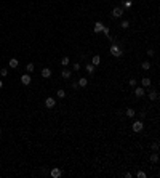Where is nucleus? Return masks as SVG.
<instances>
[{
  "mask_svg": "<svg viewBox=\"0 0 160 178\" xmlns=\"http://www.w3.org/2000/svg\"><path fill=\"white\" fill-rule=\"evenodd\" d=\"M10 67H13V69H15V67H18V59H10Z\"/></svg>",
  "mask_w": 160,
  "mask_h": 178,
  "instance_id": "15",
  "label": "nucleus"
},
{
  "mask_svg": "<svg viewBox=\"0 0 160 178\" xmlns=\"http://www.w3.org/2000/svg\"><path fill=\"white\" fill-rule=\"evenodd\" d=\"M147 55L149 56H154V50H147Z\"/></svg>",
  "mask_w": 160,
  "mask_h": 178,
  "instance_id": "30",
  "label": "nucleus"
},
{
  "mask_svg": "<svg viewBox=\"0 0 160 178\" xmlns=\"http://www.w3.org/2000/svg\"><path fill=\"white\" fill-rule=\"evenodd\" d=\"M99 63H101V58H99L98 55H95L93 59H91V64H93V66H99Z\"/></svg>",
  "mask_w": 160,
  "mask_h": 178,
  "instance_id": "11",
  "label": "nucleus"
},
{
  "mask_svg": "<svg viewBox=\"0 0 160 178\" xmlns=\"http://www.w3.org/2000/svg\"><path fill=\"white\" fill-rule=\"evenodd\" d=\"M157 160H159V156H157V154H151V162L155 164Z\"/></svg>",
  "mask_w": 160,
  "mask_h": 178,
  "instance_id": "21",
  "label": "nucleus"
},
{
  "mask_svg": "<svg viewBox=\"0 0 160 178\" xmlns=\"http://www.w3.org/2000/svg\"><path fill=\"white\" fill-rule=\"evenodd\" d=\"M2 87H3V82H2V80H0V88H2Z\"/></svg>",
  "mask_w": 160,
  "mask_h": 178,
  "instance_id": "31",
  "label": "nucleus"
},
{
  "mask_svg": "<svg viewBox=\"0 0 160 178\" xmlns=\"http://www.w3.org/2000/svg\"><path fill=\"white\" fill-rule=\"evenodd\" d=\"M149 100H152V101H157V100H159V93H157L155 90H152V92H149Z\"/></svg>",
  "mask_w": 160,
  "mask_h": 178,
  "instance_id": "9",
  "label": "nucleus"
},
{
  "mask_svg": "<svg viewBox=\"0 0 160 178\" xmlns=\"http://www.w3.org/2000/svg\"><path fill=\"white\" fill-rule=\"evenodd\" d=\"M152 149H154V151H157V149H159V144L154 143V144H152Z\"/></svg>",
  "mask_w": 160,
  "mask_h": 178,
  "instance_id": "28",
  "label": "nucleus"
},
{
  "mask_svg": "<svg viewBox=\"0 0 160 178\" xmlns=\"http://www.w3.org/2000/svg\"><path fill=\"white\" fill-rule=\"evenodd\" d=\"M122 15H123V8L122 7H115L114 10H112V16H114V18H120Z\"/></svg>",
  "mask_w": 160,
  "mask_h": 178,
  "instance_id": "3",
  "label": "nucleus"
},
{
  "mask_svg": "<svg viewBox=\"0 0 160 178\" xmlns=\"http://www.w3.org/2000/svg\"><path fill=\"white\" fill-rule=\"evenodd\" d=\"M54 104H56L54 98H46V100H45V106H46V108H53Z\"/></svg>",
  "mask_w": 160,
  "mask_h": 178,
  "instance_id": "7",
  "label": "nucleus"
},
{
  "mask_svg": "<svg viewBox=\"0 0 160 178\" xmlns=\"http://www.w3.org/2000/svg\"><path fill=\"white\" fill-rule=\"evenodd\" d=\"M26 69H27V72H32V71L35 69V66H34V64H32V63H29V64H27V66H26Z\"/></svg>",
  "mask_w": 160,
  "mask_h": 178,
  "instance_id": "18",
  "label": "nucleus"
},
{
  "mask_svg": "<svg viewBox=\"0 0 160 178\" xmlns=\"http://www.w3.org/2000/svg\"><path fill=\"white\" fill-rule=\"evenodd\" d=\"M50 175H51V177H53V178H59V177H61V175H62V172L59 170V169H53V170L50 172Z\"/></svg>",
  "mask_w": 160,
  "mask_h": 178,
  "instance_id": "5",
  "label": "nucleus"
},
{
  "mask_svg": "<svg viewBox=\"0 0 160 178\" xmlns=\"http://www.w3.org/2000/svg\"><path fill=\"white\" fill-rule=\"evenodd\" d=\"M56 95H58V98H64L66 96V92H64V90H58Z\"/></svg>",
  "mask_w": 160,
  "mask_h": 178,
  "instance_id": "19",
  "label": "nucleus"
},
{
  "mask_svg": "<svg viewBox=\"0 0 160 178\" xmlns=\"http://www.w3.org/2000/svg\"><path fill=\"white\" fill-rule=\"evenodd\" d=\"M141 84H142V87H151V79L149 77H142Z\"/></svg>",
  "mask_w": 160,
  "mask_h": 178,
  "instance_id": "13",
  "label": "nucleus"
},
{
  "mask_svg": "<svg viewBox=\"0 0 160 178\" xmlns=\"http://www.w3.org/2000/svg\"><path fill=\"white\" fill-rule=\"evenodd\" d=\"M111 53L114 55V56H117V58H118V56H122V50H120V47H117L115 43H112V45H111Z\"/></svg>",
  "mask_w": 160,
  "mask_h": 178,
  "instance_id": "1",
  "label": "nucleus"
},
{
  "mask_svg": "<svg viewBox=\"0 0 160 178\" xmlns=\"http://www.w3.org/2000/svg\"><path fill=\"white\" fill-rule=\"evenodd\" d=\"M120 26H122L123 29H126V27L130 26V23H128V21H122V24H120Z\"/></svg>",
  "mask_w": 160,
  "mask_h": 178,
  "instance_id": "23",
  "label": "nucleus"
},
{
  "mask_svg": "<svg viewBox=\"0 0 160 178\" xmlns=\"http://www.w3.org/2000/svg\"><path fill=\"white\" fill-rule=\"evenodd\" d=\"M87 71H88V74H93L95 72V66L93 64H87Z\"/></svg>",
  "mask_w": 160,
  "mask_h": 178,
  "instance_id": "17",
  "label": "nucleus"
},
{
  "mask_svg": "<svg viewBox=\"0 0 160 178\" xmlns=\"http://www.w3.org/2000/svg\"><path fill=\"white\" fill-rule=\"evenodd\" d=\"M61 64H62V66H67V64H69V58H67V56H64V58L61 59Z\"/></svg>",
  "mask_w": 160,
  "mask_h": 178,
  "instance_id": "22",
  "label": "nucleus"
},
{
  "mask_svg": "<svg viewBox=\"0 0 160 178\" xmlns=\"http://www.w3.org/2000/svg\"><path fill=\"white\" fill-rule=\"evenodd\" d=\"M103 32L107 35V37H109V27H103Z\"/></svg>",
  "mask_w": 160,
  "mask_h": 178,
  "instance_id": "26",
  "label": "nucleus"
},
{
  "mask_svg": "<svg viewBox=\"0 0 160 178\" xmlns=\"http://www.w3.org/2000/svg\"><path fill=\"white\" fill-rule=\"evenodd\" d=\"M134 109H126V117H134Z\"/></svg>",
  "mask_w": 160,
  "mask_h": 178,
  "instance_id": "16",
  "label": "nucleus"
},
{
  "mask_svg": "<svg viewBox=\"0 0 160 178\" xmlns=\"http://www.w3.org/2000/svg\"><path fill=\"white\" fill-rule=\"evenodd\" d=\"M123 7H131V2H123Z\"/></svg>",
  "mask_w": 160,
  "mask_h": 178,
  "instance_id": "29",
  "label": "nucleus"
},
{
  "mask_svg": "<svg viewBox=\"0 0 160 178\" xmlns=\"http://www.w3.org/2000/svg\"><path fill=\"white\" fill-rule=\"evenodd\" d=\"M42 77H45V79L51 77V71H50L48 67H43V69H42Z\"/></svg>",
  "mask_w": 160,
  "mask_h": 178,
  "instance_id": "8",
  "label": "nucleus"
},
{
  "mask_svg": "<svg viewBox=\"0 0 160 178\" xmlns=\"http://www.w3.org/2000/svg\"><path fill=\"white\" fill-rule=\"evenodd\" d=\"M130 85H131V87L136 85V79H130Z\"/></svg>",
  "mask_w": 160,
  "mask_h": 178,
  "instance_id": "25",
  "label": "nucleus"
},
{
  "mask_svg": "<svg viewBox=\"0 0 160 178\" xmlns=\"http://www.w3.org/2000/svg\"><path fill=\"white\" fill-rule=\"evenodd\" d=\"M103 23H101V21H98V23H95V32H96V34H98V32H101V31H103Z\"/></svg>",
  "mask_w": 160,
  "mask_h": 178,
  "instance_id": "10",
  "label": "nucleus"
},
{
  "mask_svg": "<svg viewBox=\"0 0 160 178\" xmlns=\"http://www.w3.org/2000/svg\"><path fill=\"white\" fill-rule=\"evenodd\" d=\"M21 82H23V85H29L31 84V75L29 74H24L23 77H21Z\"/></svg>",
  "mask_w": 160,
  "mask_h": 178,
  "instance_id": "6",
  "label": "nucleus"
},
{
  "mask_svg": "<svg viewBox=\"0 0 160 178\" xmlns=\"http://www.w3.org/2000/svg\"><path fill=\"white\" fill-rule=\"evenodd\" d=\"M138 177H139V178H146V173H144V172H141V170H139V172H138Z\"/></svg>",
  "mask_w": 160,
  "mask_h": 178,
  "instance_id": "24",
  "label": "nucleus"
},
{
  "mask_svg": "<svg viewBox=\"0 0 160 178\" xmlns=\"http://www.w3.org/2000/svg\"><path fill=\"white\" fill-rule=\"evenodd\" d=\"M77 84H79V87H87L88 80H87V77H82V79H80L79 82H77Z\"/></svg>",
  "mask_w": 160,
  "mask_h": 178,
  "instance_id": "14",
  "label": "nucleus"
},
{
  "mask_svg": "<svg viewBox=\"0 0 160 178\" xmlns=\"http://www.w3.org/2000/svg\"><path fill=\"white\" fill-rule=\"evenodd\" d=\"M71 74H72V72H71L69 69H64V71L61 72V77H62V79H69V77H71Z\"/></svg>",
  "mask_w": 160,
  "mask_h": 178,
  "instance_id": "12",
  "label": "nucleus"
},
{
  "mask_svg": "<svg viewBox=\"0 0 160 178\" xmlns=\"http://www.w3.org/2000/svg\"><path fill=\"white\" fill-rule=\"evenodd\" d=\"M142 128H144V125H142L141 120H136V122L133 124V132L139 133V132H142Z\"/></svg>",
  "mask_w": 160,
  "mask_h": 178,
  "instance_id": "2",
  "label": "nucleus"
},
{
  "mask_svg": "<svg viewBox=\"0 0 160 178\" xmlns=\"http://www.w3.org/2000/svg\"><path fill=\"white\" fill-rule=\"evenodd\" d=\"M134 96H136V98L144 96V87H138V88L134 90Z\"/></svg>",
  "mask_w": 160,
  "mask_h": 178,
  "instance_id": "4",
  "label": "nucleus"
},
{
  "mask_svg": "<svg viewBox=\"0 0 160 178\" xmlns=\"http://www.w3.org/2000/svg\"><path fill=\"white\" fill-rule=\"evenodd\" d=\"M7 69H2V71H0V75H3V77H5V75H7Z\"/></svg>",
  "mask_w": 160,
  "mask_h": 178,
  "instance_id": "27",
  "label": "nucleus"
},
{
  "mask_svg": "<svg viewBox=\"0 0 160 178\" xmlns=\"http://www.w3.org/2000/svg\"><path fill=\"white\" fill-rule=\"evenodd\" d=\"M142 69H146V71L151 69V63H149V61H144V63H142Z\"/></svg>",
  "mask_w": 160,
  "mask_h": 178,
  "instance_id": "20",
  "label": "nucleus"
},
{
  "mask_svg": "<svg viewBox=\"0 0 160 178\" xmlns=\"http://www.w3.org/2000/svg\"><path fill=\"white\" fill-rule=\"evenodd\" d=\"M0 132H2V128H0Z\"/></svg>",
  "mask_w": 160,
  "mask_h": 178,
  "instance_id": "32",
  "label": "nucleus"
}]
</instances>
